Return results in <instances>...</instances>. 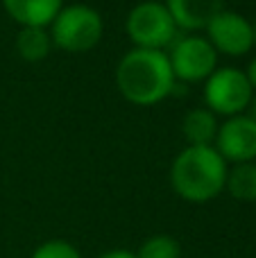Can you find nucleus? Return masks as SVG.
I'll return each mask as SVG.
<instances>
[{"label":"nucleus","instance_id":"obj_8","mask_svg":"<svg viewBox=\"0 0 256 258\" xmlns=\"http://www.w3.org/2000/svg\"><path fill=\"white\" fill-rule=\"evenodd\" d=\"M213 147L225 161L252 163L256 159V122L249 116H231L218 127Z\"/></svg>","mask_w":256,"mask_h":258},{"label":"nucleus","instance_id":"obj_13","mask_svg":"<svg viewBox=\"0 0 256 258\" xmlns=\"http://www.w3.org/2000/svg\"><path fill=\"white\" fill-rule=\"evenodd\" d=\"M225 190L234 200L256 202V163H238L227 172Z\"/></svg>","mask_w":256,"mask_h":258},{"label":"nucleus","instance_id":"obj_12","mask_svg":"<svg viewBox=\"0 0 256 258\" xmlns=\"http://www.w3.org/2000/svg\"><path fill=\"white\" fill-rule=\"evenodd\" d=\"M16 50L25 61H41L52 50V39L45 27H21L16 34Z\"/></svg>","mask_w":256,"mask_h":258},{"label":"nucleus","instance_id":"obj_9","mask_svg":"<svg viewBox=\"0 0 256 258\" xmlns=\"http://www.w3.org/2000/svg\"><path fill=\"white\" fill-rule=\"evenodd\" d=\"M172 21L179 30L198 32L207 30V25L225 9V0H166Z\"/></svg>","mask_w":256,"mask_h":258},{"label":"nucleus","instance_id":"obj_4","mask_svg":"<svg viewBox=\"0 0 256 258\" xmlns=\"http://www.w3.org/2000/svg\"><path fill=\"white\" fill-rule=\"evenodd\" d=\"M125 30L136 48L163 50L175 43V36L179 27L172 21L166 3L145 0V3H139L127 14Z\"/></svg>","mask_w":256,"mask_h":258},{"label":"nucleus","instance_id":"obj_18","mask_svg":"<svg viewBox=\"0 0 256 258\" xmlns=\"http://www.w3.org/2000/svg\"><path fill=\"white\" fill-rule=\"evenodd\" d=\"M249 118L256 122V98H252V104H249Z\"/></svg>","mask_w":256,"mask_h":258},{"label":"nucleus","instance_id":"obj_16","mask_svg":"<svg viewBox=\"0 0 256 258\" xmlns=\"http://www.w3.org/2000/svg\"><path fill=\"white\" fill-rule=\"evenodd\" d=\"M98 258H136V251L130 249H109L104 254H100Z\"/></svg>","mask_w":256,"mask_h":258},{"label":"nucleus","instance_id":"obj_15","mask_svg":"<svg viewBox=\"0 0 256 258\" xmlns=\"http://www.w3.org/2000/svg\"><path fill=\"white\" fill-rule=\"evenodd\" d=\"M30 258H82L80 249L68 240H45L32 251Z\"/></svg>","mask_w":256,"mask_h":258},{"label":"nucleus","instance_id":"obj_17","mask_svg":"<svg viewBox=\"0 0 256 258\" xmlns=\"http://www.w3.org/2000/svg\"><path fill=\"white\" fill-rule=\"evenodd\" d=\"M245 77H247L249 86H252V91H256V59H252L247 66V71H245Z\"/></svg>","mask_w":256,"mask_h":258},{"label":"nucleus","instance_id":"obj_6","mask_svg":"<svg viewBox=\"0 0 256 258\" xmlns=\"http://www.w3.org/2000/svg\"><path fill=\"white\" fill-rule=\"evenodd\" d=\"M172 75L181 82H202L218 68V52L209 39L200 34H186L172 43L168 52Z\"/></svg>","mask_w":256,"mask_h":258},{"label":"nucleus","instance_id":"obj_7","mask_svg":"<svg viewBox=\"0 0 256 258\" xmlns=\"http://www.w3.org/2000/svg\"><path fill=\"white\" fill-rule=\"evenodd\" d=\"M207 39L216 52L243 57L254 48V25L238 12L222 9L207 25Z\"/></svg>","mask_w":256,"mask_h":258},{"label":"nucleus","instance_id":"obj_5","mask_svg":"<svg viewBox=\"0 0 256 258\" xmlns=\"http://www.w3.org/2000/svg\"><path fill=\"white\" fill-rule=\"evenodd\" d=\"M252 98L254 91L245 73L231 66L216 68L204 84V100L209 104V111L227 118L240 116L252 104Z\"/></svg>","mask_w":256,"mask_h":258},{"label":"nucleus","instance_id":"obj_2","mask_svg":"<svg viewBox=\"0 0 256 258\" xmlns=\"http://www.w3.org/2000/svg\"><path fill=\"white\" fill-rule=\"evenodd\" d=\"M227 172V161L213 145H188L172 161L170 183L181 200L204 204L225 190Z\"/></svg>","mask_w":256,"mask_h":258},{"label":"nucleus","instance_id":"obj_10","mask_svg":"<svg viewBox=\"0 0 256 258\" xmlns=\"http://www.w3.org/2000/svg\"><path fill=\"white\" fill-rule=\"evenodd\" d=\"M3 7L21 27H48L63 0H3Z\"/></svg>","mask_w":256,"mask_h":258},{"label":"nucleus","instance_id":"obj_1","mask_svg":"<svg viewBox=\"0 0 256 258\" xmlns=\"http://www.w3.org/2000/svg\"><path fill=\"white\" fill-rule=\"evenodd\" d=\"M116 84L122 98L136 107H152L161 102L175 89L168 54L163 50H130L118 61Z\"/></svg>","mask_w":256,"mask_h":258},{"label":"nucleus","instance_id":"obj_3","mask_svg":"<svg viewBox=\"0 0 256 258\" xmlns=\"http://www.w3.org/2000/svg\"><path fill=\"white\" fill-rule=\"evenodd\" d=\"M104 23L89 5H68L50 23V39L63 52H89L100 43Z\"/></svg>","mask_w":256,"mask_h":258},{"label":"nucleus","instance_id":"obj_19","mask_svg":"<svg viewBox=\"0 0 256 258\" xmlns=\"http://www.w3.org/2000/svg\"><path fill=\"white\" fill-rule=\"evenodd\" d=\"M254 45H256V23H254Z\"/></svg>","mask_w":256,"mask_h":258},{"label":"nucleus","instance_id":"obj_14","mask_svg":"<svg viewBox=\"0 0 256 258\" xmlns=\"http://www.w3.org/2000/svg\"><path fill=\"white\" fill-rule=\"evenodd\" d=\"M136 258H181V245L177 238L159 233L141 242Z\"/></svg>","mask_w":256,"mask_h":258},{"label":"nucleus","instance_id":"obj_11","mask_svg":"<svg viewBox=\"0 0 256 258\" xmlns=\"http://www.w3.org/2000/svg\"><path fill=\"white\" fill-rule=\"evenodd\" d=\"M218 127L220 125L216 120V113L209 109H190L181 122V132H184L188 145H213Z\"/></svg>","mask_w":256,"mask_h":258}]
</instances>
